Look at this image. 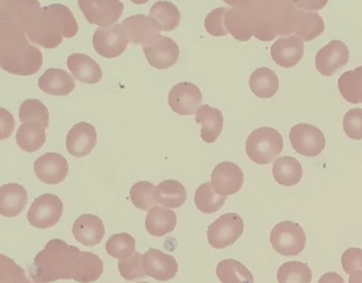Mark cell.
<instances>
[{"label":"cell","instance_id":"obj_1","mask_svg":"<svg viewBox=\"0 0 362 283\" xmlns=\"http://www.w3.org/2000/svg\"><path fill=\"white\" fill-rule=\"evenodd\" d=\"M0 20H11L20 25L31 43L46 49H54L63 39H73L79 25L73 12L60 4L42 9L39 1H1Z\"/></svg>","mask_w":362,"mask_h":283},{"label":"cell","instance_id":"obj_2","mask_svg":"<svg viewBox=\"0 0 362 283\" xmlns=\"http://www.w3.org/2000/svg\"><path fill=\"white\" fill-rule=\"evenodd\" d=\"M103 260L96 253L82 251L65 241L54 239L35 255L29 274L35 283L59 280L90 283L103 276Z\"/></svg>","mask_w":362,"mask_h":283},{"label":"cell","instance_id":"obj_3","mask_svg":"<svg viewBox=\"0 0 362 283\" xmlns=\"http://www.w3.org/2000/svg\"><path fill=\"white\" fill-rule=\"evenodd\" d=\"M41 50L31 45L20 25L0 20V67L16 76L35 75L43 66Z\"/></svg>","mask_w":362,"mask_h":283},{"label":"cell","instance_id":"obj_4","mask_svg":"<svg viewBox=\"0 0 362 283\" xmlns=\"http://www.w3.org/2000/svg\"><path fill=\"white\" fill-rule=\"evenodd\" d=\"M284 149L281 135L272 128H259L250 134L245 143L247 157L257 164H269L279 159Z\"/></svg>","mask_w":362,"mask_h":283},{"label":"cell","instance_id":"obj_5","mask_svg":"<svg viewBox=\"0 0 362 283\" xmlns=\"http://www.w3.org/2000/svg\"><path fill=\"white\" fill-rule=\"evenodd\" d=\"M273 248L285 257L298 255L306 246L304 229L291 221H284L273 227L270 234Z\"/></svg>","mask_w":362,"mask_h":283},{"label":"cell","instance_id":"obj_6","mask_svg":"<svg viewBox=\"0 0 362 283\" xmlns=\"http://www.w3.org/2000/svg\"><path fill=\"white\" fill-rule=\"evenodd\" d=\"M243 219L237 213H226L209 226L207 240L214 248H226L243 236Z\"/></svg>","mask_w":362,"mask_h":283},{"label":"cell","instance_id":"obj_7","mask_svg":"<svg viewBox=\"0 0 362 283\" xmlns=\"http://www.w3.org/2000/svg\"><path fill=\"white\" fill-rule=\"evenodd\" d=\"M64 211L62 200L56 194L45 193L35 198L28 211V222L33 227L47 229L60 222Z\"/></svg>","mask_w":362,"mask_h":283},{"label":"cell","instance_id":"obj_8","mask_svg":"<svg viewBox=\"0 0 362 283\" xmlns=\"http://www.w3.org/2000/svg\"><path fill=\"white\" fill-rule=\"evenodd\" d=\"M129 40L122 24L107 28L99 27L93 37V46L99 56L105 59H115L122 56L128 47Z\"/></svg>","mask_w":362,"mask_h":283},{"label":"cell","instance_id":"obj_9","mask_svg":"<svg viewBox=\"0 0 362 283\" xmlns=\"http://www.w3.org/2000/svg\"><path fill=\"white\" fill-rule=\"evenodd\" d=\"M78 6L90 24L97 25L101 28L115 24L124 13V4L118 0H79Z\"/></svg>","mask_w":362,"mask_h":283},{"label":"cell","instance_id":"obj_10","mask_svg":"<svg viewBox=\"0 0 362 283\" xmlns=\"http://www.w3.org/2000/svg\"><path fill=\"white\" fill-rule=\"evenodd\" d=\"M289 140L296 153L315 157L325 149V136L321 130L311 124H300L290 130Z\"/></svg>","mask_w":362,"mask_h":283},{"label":"cell","instance_id":"obj_11","mask_svg":"<svg viewBox=\"0 0 362 283\" xmlns=\"http://www.w3.org/2000/svg\"><path fill=\"white\" fill-rule=\"evenodd\" d=\"M129 40L135 45L149 47L160 37V27L158 23L150 16L144 14L130 16L122 23Z\"/></svg>","mask_w":362,"mask_h":283},{"label":"cell","instance_id":"obj_12","mask_svg":"<svg viewBox=\"0 0 362 283\" xmlns=\"http://www.w3.org/2000/svg\"><path fill=\"white\" fill-rule=\"evenodd\" d=\"M168 103L170 109L179 115H194L202 104V92L196 84L181 82L171 88Z\"/></svg>","mask_w":362,"mask_h":283},{"label":"cell","instance_id":"obj_13","mask_svg":"<svg viewBox=\"0 0 362 283\" xmlns=\"http://www.w3.org/2000/svg\"><path fill=\"white\" fill-rule=\"evenodd\" d=\"M211 185L219 195H233L240 191L245 183V174L234 162H224L217 164L211 172Z\"/></svg>","mask_w":362,"mask_h":283},{"label":"cell","instance_id":"obj_14","mask_svg":"<svg viewBox=\"0 0 362 283\" xmlns=\"http://www.w3.org/2000/svg\"><path fill=\"white\" fill-rule=\"evenodd\" d=\"M349 60V50L341 41H332L315 56L317 71L324 77H330L344 67Z\"/></svg>","mask_w":362,"mask_h":283},{"label":"cell","instance_id":"obj_15","mask_svg":"<svg viewBox=\"0 0 362 283\" xmlns=\"http://www.w3.org/2000/svg\"><path fill=\"white\" fill-rule=\"evenodd\" d=\"M35 172L46 185H58L69 175V162L61 154L46 153L35 160Z\"/></svg>","mask_w":362,"mask_h":283},{"label":"cell","instance_id":"obj_16","mask_svg":"<svg viewBox=\"0 0 362 283\" xmlns=\"http://www.w3.org/2000/svg\"><path fill=\"white\" fill-rule=\"evenodd\" d=\"M143 266L147 276L158 281L171 280L179 272L177 260L156 248H150L143 255Z\"/></svg>","mask_w":362,"mask_h":283},{"label":"cell","instance_id":"obj_17","mask_svg":"<svg viewBox=\"0 0 362 283\" xmlns=\"http://www.w3.org/2000/svg\"><path fill=\"white\" fill-rule=\"evenodd\" d=\"M96 145V128L88 122H79L67 134V151L74 157H86L94 150Z\"/></svg>","mask_w":362,"mask_h":283},{"label":"cell","instance_id":"obj_18","mask_svg":"<svg viewBox=\"0 0 362 283\" xmlns=\"http://www.w3.org/2000/svg\"><path fill=\"white\" fill-rule=\"evenodd\" d=\"M304 49V42L300 37H281L271 46V56L279 66L292 68L302 61Z\"/></svg>","mask_w":362,"mask_h":283},{"label":"cell","instance_id":"obj_19","mask_svg":"<svg viewBox=\"0 0 362 283\" xmlns=\"http://www.w3.org/2000/svg\"><path fill=\"white\" fill-rule=\"evenodd\" d=\"M148 62L156 69H168L180 58V48L170 37H163L147 48H143Z\"/></svg>","mask_w":362,"mask_h":283},{"label":"cell","instance_id":"obj_20","mask_svg":"<svg viewBox=\"0 0 362 283\" xmlns=\"http://www.w3.org/2000/svg\"><path fill=\"white\" fill-rule=\"evenodd\" d=\"M73 234L81 244L95 246L105 238V224L97 215L90 213L82 215L74 223Z\"/></svg>","mask_w":362,"mask_h":283},{"label":"cell","instance_id":"obj_21","mask_svg":"<svg viewBox=\"0 0 362 283\" xmlns=\"http://www.w3.org/2000/svg\"><path fill=\"white\" fill-rule=\"evenodd\" d=\"M28 193L20 183H11L0 188V215L16 217L26 208Z\"/></svg>","mask_w":362,"mask_h":283},{"label":"cell","instance_id":"obj_22","mask_svg":"<svg viewBox=\"0 0 362 283\" xmlns=\"http://www.w3.org/2000/svg\"><path fill=\"white\" fill-rule=\"evenodd\" d=\"M39 88L52 96H69L76 88L75 78L63 69H47L40 77Z\"/></svg>","mask_w":362,"mask_h":283},{"label":"cell","instance_id":"obj_23","mask_svg":"<svg viewBox=\"0 0 362 283\" xmlns=\"http://www.w3.org/2000/svg\"><path fill=\"white\" fill-rule=\"evenodd\" d=\"M66 64L74 77L82 83L97 84L103 79V69L94 59L86 54H71Z\"/></svg>","mask_w":362,"mask_h":283},{"label":"cell","instance_id":"obj_24","mask_svg":"<svg viewBox=\"0 0 362 283\" xmlns=\"http://www.w3.org/2000/svg\"><path fill=\"white\" fill-rule=\"evenodd\" d=\"M196 122L201 124V138L207 143H214L223 130V115L218 109L205 104L196 114Z\"/></svg>","mask_w":362,"mask_h":283},{"label":"cell","instance_id":"obj_25","mask_svg":"<svg viewBox=\"0 0 362 283\" xmlns=\"http://www.w3.org/2000/svg\"><path fill=\"white\" fill-rule=\"evenodd\" d=\"M145 225L151 236L162 238L177 227V215L171 209L156 206L148 212Z\"/></svg>","mask_w":362,"mask_h":283},{"label":"cell","instance_id":"obj_26","mask_svg":"<svg viewBox=\"0 0 362 283\" xmlns=\"http://www.w3.org/2000/svg\"><path fill=\"white\" fill-rule=\"evenodd\" d=\"M226 4L232 7V9H228L224 20L226 30L238 41H249L254 37V33L243 8L238 1H226Z\"/></svg>","mask_w":362,"mask_h":283},{"label":"cell","instance_id":"obj_27","mask_svg":"<svg viewBox=\"0 0 362 283\" xmlns=\"http://www.w3.org/2000/svg\"><path fill=\"white\" fill-rule=\"evenodd\" d=\"M46 128L37 122H27L18 128L16 143L23 151L35 153L46 143Z\"/></svg>","mask_w":362,"mask_h":283},{"label":"cell","instance_id":"obj_28","mask_svg":"<svg viewBox=\"0 0 362 283\" xmlns=\"http://www.w3.org/2000/svg\"><path fill=\"white\" fill-rule=\"evenodd\" d=\"M250 88L259 98H272L279 88V78L272 69L260 67L250 77Z\"/></svg>","mask_w":362,"mask_h":283},{"label":"cell","instance_id":"obj_29","mask_svg":"<svg viewBox=\"0 0 362 283\" xmlns=\"http://www.w3.org/2000/svg\"><path fill=\"white\" fill-rule=\"evenodd\" d=\"M273 177L276 183L285 187H292L300 183L303 169L300 162L291 156L279 158L273 164Z\"/></svg>","mask_w":362,"mask_h":283},{"label":"cell","instance_id":"obj_30","mask_svg":"<svg viewBox=\"0 0 362 283\" xmlns=\"http://www.w3.org/2000/svg\"><path fill=\"white\" fill-rule=\"evenodd\" d=\"M156 200L169 208H180L185 204L187 192L180 181L167 179L156 186Z\"/></svg>","mask_w":362,"mask_h":283},{"label":"cell","instance_id":"obj_31","mask_svg":"<svg viewBox=\"0 0 362 283\" xmlns=\"http://www.w3.org/2000/svg\"><path fill=\"white\" fill-rule=\"evenodd\" d=\"M325 30L323 18L317 13L298 10L296 32L303 42H310L319 37Z\"/></svg>","mask_w":362,"mask_h":283},{"label":"cell","instance_id":"obj_32","mask_svg":"<svg viewBox=\"0 0 362 283\" xmlns=\"http://www.w3.org/2000/svg\"><path fill=\"white\" fill-rule=\"evenodd\" d=\"M216 274L221 283H254L252 272L241 262L234 259L220 261Z\"/></svg>","mask_w":362,"mask_h":283},{"label":"cell","instance_id":"obj_33","mask_svg":"<svg viewBox=\"0 0 362 283\" xmlns=\"http://www.w3.org/2000/svg\"><path fill=\"white\" fill-rule=\"evenodd\" d=\"M341 96L351 104L362 103V66L342 73L338 80Z\"/></svg>","mask_w":362,"mask_h":283},{"label":"cell","instance_id":"obj_34","mask_svg":"<svg viewBox=\"0 0 362 283\" xmlns=\"http://www.w3.org/2000/svg\"><path fill=\"white\" fill-rule=\"evenodd\" d=\"M150 18L156 20L164 32L175 30L181 23V13L170 1H158L150 9Z\"/></svg>","mask_w":362,"mask_h":283},{"label":"cell","instance_id":"obj_35","mask_svg":"<svg viewBox=\"0 0 362 283\" xmlns=\"http://www.w3.org/2000/svg\"><path fill=\"white\" fill-rule=\"evenodd\" d=\"M226 196L219 195L214 190L211 183H204L197 189L194 194V204L201 212L211 215L217 212L223 207Z\"/></svg>","mask_w":362,"mask_h":283},{"label":"cell","instance_id":"obj_36","mask_svg":"<svg viewBox=\"0 0 362 283\" xmlns=\"http://www.w3.org/2000/svg\"><path fill=\"white\" fill-rule=\"evenodd\" d=\"M277 280L279 283H310L313 272L303 262H285L277 270Z\"/></svg>","mask_w":362,"mask_h":283},{"label":"cell","instance_id":"obj_37","mask_svg":"<svg viewBox=\"0 0 362 283\" xmlns=\"http://www.w3.org/2000/svg\"><path fill=\"white\" fill-rule=\"evenodd\" d=\"M156 186L150 181H139L131 188L130 200L136 208L150 211L156 206Z\"/></svg>","mask_w":362,"mask_h":283},{"label":"cell","instance_id":"obj_38","mask_svg":"<svg viewBox=\"0 0 362 283\" xmlns=\"http://www.w3.org/2000/svg\"><path fill=\"white\" fill-rule=\"evenodd\" d=\"M135 248H136V241L131 234H127V232L113 234V236H110L109 240L107 241V244H105L107 253L111 257L118 259V261L134 255L136 253Z\"/></svg>","mask_w":362,"mask_h":283},{"label":"cell","instance_id":"obj_39","mask_svg":"<svg viewBox=\"0 0 362 283\" xmlns=\"http://www.w3.org/2000/svg\"><path fill=\"white\" fill-rule=\"evenodd\" d=\"M20 120L23 124L37 122L45 128H49V112L46 105L37 99L24 101L20 107Z\"/></svg>","mask_w":362,"mask_h":283},{"label":"cell","instance_id":"obj_40","mask_svg":"<svg viewBox=\"0 0 362 283\" xmlns=\"http://www.w3.org/2000/svg\"><path fill=\"white\" fill-rule=\"evenodd\" d=\"M0 283H33L27 278L24 268L7 255H0Z\"/></svg>","mask_w":362,"mask_h":283},{"label":"cell","instance_id":"obj_41","mask_svg":"<svg viewBox=\"0 0 362 283\" xmlns=\"http://www.w3.org/2000/svg\"><path fill=\"white\" fill-rule=\"evenodd\" d=\"M118 270H119L120 276L124 280L132 281L136 279L144 278L147 276L143 266V255L139 251L127 258V259L119 260L118 261Z\"/></svg>","mask_w":362,"mask_h":283},{"label":"cell","instance_id":"obj_42","mask_svg":"<svg viewBox=\"0 0 362 283\" xmlns=\"http://www.w3.org/2000/svg\"><path fill=\"white\" fill-rule=\"evenodd\" d=\"M228 11V8L221 7L209 12L204 20L205 30L209 35L216 37H226L228 35V32L224 24Z\"/></svg>","mask_w":362,"mask_h":283},{"label":"cell","instance_id":"obj_43","mask_svg":"<svg viewBox=\"0 0 362 283\" xmlns=\"http://www.w3.org/2000/svg\"><path fill=\"white\" fill-rule=\"evenodd\" d=\"M343 130L353 140L362 139V109H349L343 118Z\"/></svg>","mask_w":362,"mask_h":283},{"label":"cell","instance_id":"obj_44","mask_svg":"<svg viewBox=\"0 0 362 283\" xmlns=\"http://www.w3.org/2000/svg\"><path fill=\"white\" fill-rule=\"evenodd\" d=\"M342 268L346 274H353L356 270H362V249L349 248L342 253L341 258Z\"/></svg>","mask_w":362,"mask_h":283},{"label":"cell","instance_id":"obj_45","mask_svg":"<svg viewBox=\"0 0 362 283\" xmlns=\"http://www.w3.org/2000/svg\"><path fill=\"white\" fill-rule=\"evenodd\" d=\"M0 115H1V135L0 139L5 140L8 137L11 136L16 126L13 115L6 109H0Z\"/></svg>","mask_w":362,"mask_h":283},{"label":"cell","instance_id":"obj_46","mask_svg":"<svg viewBox=\"0 0 362 283\" xmlns=\"http://www.w3.org/2000/svg\"><path fill=\"white\" fill-rule=\"evenodd\" d=\"M317 283H344V280L338 272H329L324 274Z\"/></svg>","mask_w":362,"mask_h":283},{"label":"cell","instance_id":"obj_47","mask_svg":"<svg viewBox=\"0 0 362 283\" xmlns=\"http://www.w3.org/2000/svg\"><path fill=\"white\" fill-rule=\"evenodd\" d=\"M349 283H362V270H356L349 275Z\"/></svg>","mask_w":362,"mask_h":283},{"label":"cell","instance_id":"obj_48","mask_svg":"<svg viewBox=\"0 0 362 283\" xmlns=\"http://www.w3.org/2000/svg\"><path fill=\"white\" fill-rule=\"evenodd\" d=\"M139 283H149V282H139Z\"/></svg>","mask_w":362,"mask_h":283}]
</instances>
